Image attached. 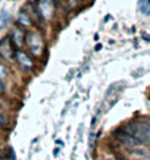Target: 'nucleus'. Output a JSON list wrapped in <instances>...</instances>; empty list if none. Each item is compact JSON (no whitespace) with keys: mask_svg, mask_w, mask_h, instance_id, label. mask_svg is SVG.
I'll return each instance as SVG.
<instances>
[{"mask_svg":"<svg viewBox=\"0 0 150 160\" xmlns=\"http://www.w3.org/2000/svg\"><path fill=\"white\" fill-rule=\"evenodd\" d=\"M127 134H130L132 138H136L138 142H147L150 144V122L146 121H134L130 122L124 128Z\"/></svg>","mask_w":150,"mask_h":160,"instance_id":"f257e3e1","label":"nucleus"},{"mask_svg":"<svg viewBox=\"0 0 150 160\" xmlns=\"http://www.w3.org/2000/svg\"><path fill=\"white\" fill-rule=\"evenodd\" d=\"M24 41L27 44V47L29 49L31 54H34L35 58H40L44 52V41L43 37L37 31H29L24 37Z\"/></svg>","mask_w":150,"mask_h":160,"instance_id":"f03ea898","label":"nucleus"},{"mask_svg":"<svg viewBox=\"0 0 150 160\" xmlns=\"http://www.w3.org/2000/svg\"><path fill=\"white\" fill-rule=\"evenodd\" d=\"M35 6H37V9H39L43 19H50L53 16V12H54L53 0H37Z\"/></svg>","mask_w":150,"mask_h":160,"instance_id":"7ed1b4c3","label":"nucleus"},{"mask_svg":"<svg viewBox=\"0 0 150 160\" xmlns=\"http://www.w3.org/2000/svg\"><path fill=\"white\" fill-rule=\"evenodd\" d=\"M0 56H3L6 60L13 59V44H12L9 37H5L0 41Z\"/></svg>","mask_w":150,"mask_h":160,"instance_id":"20e7f679","label":"nucleus"},{"mask_svg":"<svg viewBox=\"0 0 150 160\" xmlns=\"http://www.w3.org/2000/svg\"><path fill=\"white\" fill-rule=\"evenodd\" d=\"M15 56H16V60H18V63H19V66L24 69V71H31V69H33L34 63H33V60L29 59V56L25 53V52L18 50Z\"/></svg>","mask_w":150,"mask_h":160,"instance_id":"39448f33","label":"nucleus"},{"mask_svg":"<svg viewBox=\"0 0 150 160\" xmlns=\"http://www.w3.org/2000/svg\"><path fill=\"white\" fill-rule=\"evenodd\" d=\"M115 138H116V140H119L121 142H124L125 146L136 147V146H138V144H140L136 138H132V137H131L130 134H127L124 129H118V131H115Z\"/></svg>","mask_w":150,"mask_h":160,"instance_id":"423d86ee","label":"nucleus"},{"mask_svg":"<svg viewBox=\"0 0 150 160\" xmlns=\"http://www.w3.org/2000/svg\"><path fill=\"white\" fill-rule=\"evenodd\" d=\"M9 38L12 41L16 49H19L21 46L24 44V34H22V31H21L18 27H15V28L10 29V34H9Z\"/></svg>","mask_w":150,"mask_h":160,"instance_id":"0eeeda50","label":"nucleus"},{"mask_svg":"<svg viewBox=\"0 0 150 160\" xmlns=\"http://www.w3.org/2000/svg\"><path fill=\"white\" fill-rule=\"evenodd\" d=\"M18 21H19V24H22V28H29V27L33 25L31 16H28L25 10H21L19 16H18Z\"/></svg>","mask_w":150,"mask_h":160,"instance_id":"6e6552de","label":"nucleus"},{"mask_svg":"<svg viewBox=\"0 0 150 160\" xmlns=\"http://www.w3.org/2000/svg\"><path fill=\"white\" fill-rule=\"evenodd\" d=\"M0 159H10L15 160V151L12 147H6L3 151H0Z\"/></svg>","mask_w":150,"mask_h":160,"instance_id":"1a4fd4ad","label":"nucleus"},{"mask_svg":"<svg viewBox=\"0 0 150 160\" xmlns=\"http://www.w3.org/2000/svg\"><path fill=\"white\" fill-rule=\"evenodd\" d=\"M138 9L141 10V13L150 15V0H140L138 2Z\"/></svg>","mask_w":150,"mask_h":160,"instance_id":"9d476101","label":"nucleus"},{"mask_svg":"<svg viewBox=\"0 0 150 160\" xmlns=\"http://www.w3.org/2000/svg\"><path fill=\"white\" fill-rule=\"evenodd\" d=\"M0 125L3 126V128H8V125H9V123H8V121H6V118L3 116L2 113H0Z\"/></svg>","mask_w":150,"mask_h":160,"instance_id":"9b49d317","label":"nucleus"},{"mask_svg":"<svg viewBox=\"0 0 150 160\" xmlns=\"http://www.w3.org/2000/svg\"><path fill=\"white\" fill-rule=\"evenodd\" d=\"M6 73H8V71H6V68L3 66V65H0V78L6 77Z\"/></svg>","mask_w":150,"mask_h":160,"instance_id":"f8f14e48","label":"nucleus"},{"mask_svg":"<svg viewBox=\"0 0 150 160\" xmlns=\"http://www.w3.org/2000/svg\"><path fill=\"white\" fill-rule=\"evenodd\" d=\"M5 91V84H3V81L0 79V92H3Z\"/></svg>","mask_w":150,"mask_h":160,"instance_id":"ddd939ff","label":"nucleus"},{"mask_svg":"<svg viewBox=\"0 0 150 160\" xmlns=\"http://www.w3.org/2000/svg\"><path fill=\"white\" fill-rule=\"evenodd\" d=\"M107 160H116V159H107Z\"/></svg>","mask_w":150,"mask_h":160,"instance_id":"4468645a","label":"nucleus"},{"mask_svg":"<svg viewBox=\"0 0 150 160\" xmlns=\"http://www.w3.org/2000/svg\"><path fill=\"white\" fill-rule=\"evenodd\" d=\"M149 121H150V119H149Z\"/></svg>","mask_w":150,"mask_h":160,"instance_id":"2eb2a0df","label":"nucleus"}]
</instances>
